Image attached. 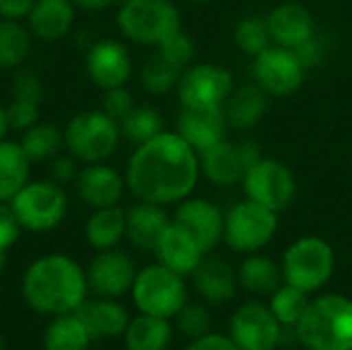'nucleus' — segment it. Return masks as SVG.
Here are the masks:
<instances>
[{
  "label": "nucleus",
  "mask_w": 352,
  "mask_h": 350,
  "mask_svg": "<svg viewBox=\"0 0 352 350\" xmlns=\"http://www.w3.org/2000/svg\"><path fill=\"white\" fill-rule=\"evenodd\" d=\"M173 320H175L177 332L182 336H186L188 340H198V338H202V336L212 332V314H210V309L204 303L188 301L177 311V316Z\"/></svg>",
  "instance_id": "38"
},
{
  "label": "nucleus",
  "mask_w": 352,
  "mask_h": 350,
  "mask_svg": "<svg viewBox=\"0 0 352 350\" xmlns=\"http://www.w3.org/2000/svg\"><path fill=\"white\" fill-rule=\"evenodd\" d=\"M190 2H208V0H190Z\"/></svg>",
  "instance_id": "51"
},
{
  "label": "nucleus",
  "mask_w": 352,
  "mask_h": 350,
  "mask_svg": "<svg viewBox=\"0 0 352 350\" xmlns=\"http://www.w3.org/2000/svg\"><path fill=\"white\" fill-rule=\"evenodd\" d=\"M134 107V99L132 95L124 89V87H118V89H109L105 91V97H103V111L113 118L118 124L128 116V111Z\"/></svg>",
  "instance_id": "43"
},
{
  "label": "nucleus",
  "mask_w": 352,
  "mask_h": 350,
  "mask_svg": "<svg viewBox=\"0 0 352 350\" xmlns=\"http://www.w3.org/2000/svg\"><path fill=\"white\" fill-rule=\"evenodd\" d=\"M64 142V134L54 124H35L23 132L21 146L29 161H47L54 159Z\"/></svg>",
  "instance_id": "35"
},
{
  "label": "nucleus",
  "mask_w": 352,
  "mask_h": 350,
  "mask_svg": "<svg viewBox=\"0 0 352 350\" xmlns=\"http://www.w3.org/2000/svg\"><path fill=\"white\" fill-rule=\"evenodd\" d=\"M76 314L82 320L93 340L122 338L130 324L128 309L118 299H107V297L85 299L82 305L76 309Z\"/></svg>",
  "instance_id": "22"
},
{
  "label": "nucleus",
  "mask_w": 352,
  "mask_h": 350,
  "mask_svg": "<svg viewBox=\"0 0 352 350\" xmlns=\"http://www.w3.org/2000/svg\"><path fill=\"white\" fill-rule=\"evenodd\" d=\"M6 116H8V124L14 130H27L31 126L37 124L39 120V105L31 103V101H21V99H12L6 107Z\"/></svg>",
  "instance_id": "42"
},
{
  "label": "nucleus",
  "mask_w": 352,
  "mask_h": 350,
  "mask_svg": "<svg viewBox=\"0 0 352 350\" xmlns=\"http://www.w3.org/2000/svg\"><path fill=\"white\" fill-rule=\"evenodd\" d=\"M200 171L206 179L217 186H235L243 182L248 171L262 159V149L258 142L243 140H221L208 151L200 153Z\"/></svg>",
  "instance_id": "11"
},
{
  "label": "nucleus",
  "mask_w": 352,
  "mask_h": 350,
  "mask_svg": "<svg viewBox=\"0 0 352 350\" xmlns=\"http://www.w3.org/2000/svg\"><path fill=\"white\" fill-rule=\"evenodd\" d=\"M200 177L198 153L177 134L161 132L138 144L126 167V188L140 202L177 204L186 200Z\"/></svg>",
  "instance_id": "1"
},
{
  "label": "nucleus",
  "mask_w": 352,
  "mask_h": 350,
  "mask_svg": "<svg viewBox=\"0 0 352 350\" xmlns=\"http://www.w3.org/2000/svg\"><path fill=\"white\" fill-rule=\"evenodd\" d=\"M280 268L287 285L311 295L330 283L336 270V254L326 239L318 235H305L287 248Z\"/></svg>",
  "instance_id": "5"
},
{
  "label": "nucleus",
  "mask_w": 352,
  "mask_h": 350,
  "mask_svg": "<svg viewBox=\"0 0 352 350\" xmlns=\"http://www.w3.org/2000/svg\"><path fill=\"white\" fill-rule=\"evenodd\" d=\"M118 27L130 41L159 47L182 31V14L171 0H126L118 10Z\"/></svg>",
  "instance_id": "4"
},
{
  "label": "nucleus",
  "mask_w": 352,
  "mask_h": 350,
  "mask_svg": "<svg viewBox=\"0 0 352 350\" xmlns=\"http://www.w3.org/2000/svg\"><path fill=\"white\" fill-rule=\"evenodd\" d=\"M10 130V124H8V116H6V107L0 105V140L6 138V132Z\"/></svg>",
  "instance_id": "49"
},
{
  "label": "nucleus",
  "mask_w": 352,
  "mask_h": 350,
  "mask_svg": "<svg viewBox=\"0 0 352 350\" xmlns=\"http://www.w3.org/2000/svg\"><path fill=\"white\" fill-rule=\"evenodd\" d=\"M122 2H126V0H122Z\"/></svg>",
  "instance_id": "52"
},
{
  "label": "nucleus",
  "mask_w": 352,
  "mask_h": 350,
  "mask_svg": "<svg viewBox=\"0 0 352 350\" xmlns=\"http://www.w3.org/2000/svg\"><path fill=\"white\" fill-rule=\"evenodd\" d=\"M198 295L210 305H223L237 293V270L217 256H204L192 274Z\"/></svg>",
  "instance_id": "23"
},
{
  "label": "nucleus",
  "mask_w": 352,
  "mask_h": 350,
  "mask_svg": "<svg viewBox=\"0 0 352 350\" xmlns=\"http://www.w3.org/2000/svg\"><path fill=\"white\" fill-rule=\"evenodd\" d=\"M254 76L268 95L285 97L303 85L305 66L295 50L270 45L254 58Z\"/></svg>",
  "instance_id": "14"
},
{
  "label": "nucleus",
  "mask_w": 352,
  "mask_h": 350,
  "mask_svg": "<svg viewBox=\"0 0 352 350\" xmlns=\"http://www.w3.org/2000/svg\"><path fill=\"white\" fill-rule=\"evenodd\" d=\"M31 52V31L14 19H0V68L21 66Z\"/></svg>",
  "instance_id": "32"
},
{
  "label": "nucleus",
  "mask_w": 352,
  "mask_h": 350,
  "mask_svg": "<svg viewBox=\"0 0 352 350\" xmlns=\"http://www.w3.org/2000/svg\"><path fill=\"white\" fill-rule=\"evenodd\" d=\"M227 118L223 107L192 109L184 107L177 118V134L200 155L227 136Z\"/></svg>",
  "instance_id": "20"
},
{
  "label": "nucleus",
  "mask_w": 352,
  "mask_h": 350,
  "mask_svg": "<svg viewBox=\"0 0 352 350\" xmlns=\"http://www.w3.org/2000/svg\"><path fill=\"white\" fill-rule=\"evenodd\" d=\"M171 320L138 314L130 318V324L122 336L126 350H165L171 342Z\"/></svg>",
  "instance_id": "27"
},
{
  "label": "nucleus",
  "mask_w": 352,
  "mask_h": 350,
  "mask_svg": "<svg viewBox=\"0 0 352 350\" xmlns=\"http://www.w3.org/2000/svg\"><path fill=\"white\" fill-rule=\"evenodd\" d=\"M85 237L97 252L113 250L126 237V210L120 206L95 208L85 225Z\"/></svg>",
  "instance_id": "29"
},
{
  "label": "nucleus",
  "mask_w": 352,
  "mask_h": 350,
  "mask_svg": "<svg viewBox=\"0 0 352 350\" xmlns=\"http://www.w3.org/2000/svg\"><path fill=\"white\" fill-rule=\"evenodd\" d=\"M21 293L25 303L41 316L72 314L87 299V272L70 256L47 254L29 264L21 281Z\"/></svg>",
  "instance_id": "2"
},
{
  "label": "nucleus",
  "mask_w": 352,
  "mask_h": 350,
  "mask_svg": "<svg viewBox=\"0 0 352 350\" xmlns=\"http://www.w3.org/2000/svg\"><path fill=\"white\" fill-rule=\"evenodd\" d=\"M93 342L76 311L54 316L43 330V350H87Z\"/></svg>",
  "instance_id": "31"
},
{
  "label": "nucleus",
  "mask_w": 352,
  "mask_h": 350,
  "mask_svg": "<svg viewBox=\"0 0 352 350\" xmlns=\"http://www.w3.org/2000/svg\"><path fill=\"white\" fill-rule=\"evenodd\" d=\"M0 350H6V340H4L2 334H0Z\"/></svg>",
  "instance_id": "50"
},
{
  "label": "nucleus",
  "mask_w": 352,
  "mask_h": 350,
  "mask_svg": "<svg viewBox=\"0 0 352 350\" xmlns=\"http://www.w3.org/2000/svg\"><path fill=\"white\" fill-rule=\"evenodd\" d=\"M120 132L126 140L138 146L163 132V118L157 109L148 105H134L120 122Z\"/></svg>",
  "instance_id": "33"
},
{
  "label": "nucleus",
  "mask_w": 352,
  "mask_h": 350,
  "mask_svg": "<svg viewBox=\"0 0 352 350\" xmlns=\"http://www.w3.org/2000/svg\"><path fill=\"white\" fill-rule=\"evenodd\" d=\"M268 93L258 83H245L241 87H235L227 103L223 105L227 124L241 132L256 128L268 113Z\"/></svg>",
  "instance_id": "24"
},
{
  "label": "nucleus",
  "mask_w": 352,
  "mask_h": 350,
  "mask_svg": "<svg viewBox=\"0 0 352 350\" xmlns=\"http://www.w3.org/2000/svg\"><path fill=\"white\" fill-rule=\"evenodd\" d=\"M235 89V80L231 70L221 64L204 62L190 64L175 87L177 97L184 107L192 109H214L223 107L229 95Z\"/></svg>",
  "instance_id": "10"
},
{
  "label": "nucleus",
  "mask_w": 352,
  "mask_h": 350,
  "mask_svg": "<svg viewBox=\"0 0 352 350\" xmlns=\"http://www.w3.org/2000/svg\"><path fill=\"white\" fill-rule=\"evenodd\" d=\"M157 52L161 56H165L177 68L186 70L192 64L194 56H196V45H194V39L190 35H186L184 31H179L173 37H169L167 41H163Z\"/></svg>",
  "instance_id": "39"
},
{
  "label": "nucleus",
  "mask_w": 352,
  "mask_h": 350,
  "mask_svg": "<svg viewBox=\"0 0 352 350\" xmlns=\"http://www.w3.org/2000/svg\"><path fill=\"white\" fill-rule=\"evenodd\" d=\"M10 93H12V99L31 101V103H37L39 105V101L43 97V85H41V80H39L37 74H33L29 70H21L12 78Z\"/></svg>",
  "instance_id": "41"
},
{
  "label": "nucleus",
  "mask_w": 352,
  "mask_h": 350,
  "mask_svg": "<svg viewBox=\"0 0 352 350\" xmlns=\"http://www.w3.org/2000/svg\"><path fill=\"white\" fill-rule=\"evenodd\" d=\"M21 229L45 233L56 229L68 210V196L56 182H27L8 202Z\"/></svg>",
  "instance_id": "7"
},
{
  "label": "nucleus",
  "mask_w": 352,
  "mask_h": 350,
  "mask_svg": "<svg viewBox=\"0 0 352 350\" xmlns=\"http://www.w3.org/2000/svg\"><path fill=\"white\" fill-rule=\"evenodd\" d=\"M182 68H177L175 64H171L165 56H161L159 52L153 54L140 70V80L142 87L153 93V95H165L169 91H173L179 83L182 76Z\"/></svg>",
  "instance_id": "36"
},
{
  "label": "nucleus",
  "mask_w": 352,
  "mask_h": 350,
  "mask_svg": "<svg viewBox=\"0 0 352 350\" xmlns=\"http://www.w3.org/2000/svg\"><path fill=\"white\" fill-rule=\"evenodd\" d=\"M243 190L248 200L280 212L293 204L297 184L293 171L285 163L262 157L243 177Z\"/></svg>",
  "instance_id": "12"
},
{
  "label": "nucleus",
  "mask_w": 352,
  "mask_h": 350,
  "mask_svg": "<svg viewBox=\"0 0 352 350\" xmlns=\"http://www.w3.org/2000/svg\"><path fill=\"white\" fill-rule=\"evenodd\" d=\"M52 175H54L56 184H66V182H72L78 173H76V165H74L72 159L60 157L52 165Z\"/></svg>",
  "instance_id": "47"
},
{
  "label": "nucleus",
  "mask_w": 352,
  "mask_h": 350,
  "mask_svg": "<svg viewBox=\"0 0 352 350\" xmlns=\"http://www.w3.org/2000/svg\"><path fill=\"white\" fill-rule=\"evenodd\" d=\"M74 23L72 0H35L27 14L29 31L43 41L62 39Z\"/></svg>",
  "instance_id": "26"
},
{
  "label": "nucleus",
  "mask_w": 352,
  "mask_h": 350,
  "mask_svg": "<svg viewBox=\"0 0 352 350\" xmlns=\"http://www.w3.org/2000/svg\"><path fill=\"white\" fill-rule=\"evenodd\" d=\"M130 295L138 314L165 320H173L188 303V287L184 276L159 262L136 272Z\"/></svg>",
  "instance_id": "6"
},
{
  "label": "nucleus",
  "mask_w": 352,
  "mask_h": 350,
  "mask_svg": "<svg viewBox=\"0 0 352 350\" xmlns=\"http://www.w3.org/2000/svg\"><path fill=\"white\" fill-rule=\"evenodd\" d=\"M309 293L283 283L272 295H270V311L274 314V318L280 322L283 328H295L299 324V320L303 318L307 305H309Z\"/></svg>",
  "instance_id": "34"
},
{
  "label": "nucleus",
  "mask_w": 352,
  "mask_h": 350,
  "mask_svg": "<svg viewBox=\"0 0 352 350\" xmlns=\"http://www.w3.org/2000/svg\"><path fill=\"white\" fill-rule=\"evenodd\" d=\"M278 212L254 202H237L225 215L223 241L237 254H256L266 248L278 229Z\"/></svg>",
  "instance_id": "9"
},
{
  "label": "nucleus",
  "mask_w": 352,
  "mask_h": 350,
  "mask_svg": "<svg viewBox=\"0 0 352 350\" xmlns=\"http://www.w3.org/2000/svg\"><path fill=\"white\" fill-rule=\"evenodd\" d=\"M235 43L245 56H260L266 47L272 45V35L268 29L266 17H245L237 23L235 27Z\"/></svg>",
  "instance_id": "37"
},
{
  "label": "nucleus",
  "mask_w": 352,
  "mask_h": 350,
  "mask_svg": "<svg viewBox=\"0 0 352 350\" xmlns=\"http://www.w3.org/2000/svg\"><path fill=\"white\" fill-rule=\"evenodd\" d=\"M186 350H239V347L231 340L229 334H217L210 332L198 340H190Z\"/></svg>",
  "instance_id": "45"
},
{
  "label": "nucleus",
  "mask_w": 352,
  "mask_h": 350,
  "mask_svg": "<svg viewBox=\"0 0 352 350\" xmlns=\"http://www.w3.org/2000/svg\"><path fill=\"white\" fill-rule=\"evenodd\" d=\"M31 161L21 142L0 140V202L8 204L29 182Z\"/></svg>",
  "instance_id": "30"
},
{
  "label": "nucleus",
  "mask_w": 352,
  "mask_h": 350,
  "mask_svg": "<svg viewBox=\"0 0 352 350\" xmlns=\"http://www.w3.org/2000/svg\"><path fill=\"white\" fill-rule=\"evenodd\" d=\"M295 334L307 350H352V299L336 293L311 299Z\"/></svg>",
  "instance_id": "3"
},
{
  "label": "nucleus",
  "mask_w": 352,
  "mask_h": 350,
  "mask_svg": "<svg viewBox=\"0 0 352 350\" xmlns=\"http://www.w3.org/2000/svg\"><path fill=\"white\" fill-rule=\"evenodd\" d=\"M171 223L161 204L140 202L126 210V237L142 252H155L159 237Z\"/></svg>",
  "instance_id": "25"
},
{
  "label": "nucleus",
  "mask_w": 352,
  "mask_h": 350,
  "mask_svg": "<svg viewBox=\"0 0 352 350\" xmlns=\"http://www.w3.org/2000/svg\"><path fill=\"white\" fill-rule=\"evenodd\" d=\"M126 190V179L109 165L89 163L76 175V192L93 208L118 206Z\"/></svg>",
  "instance_id": "21"
},
{
  "label": "nucleus",
  "mask_w": 352,
  "mask_h": 350,
  "mask_svg": "<svg viewBox=\"0 0 352 350\" xmlns=\"http://www.w3.org/2000/svg\"><path fill=\"white\" fill-rule=\"evenodd\" d=\"M74 6H80L85 10H103V8H109L122 0H72Z\"/></svg>",
  "instance_id": "48"
},
{
  "label": "nucleus",
  "mask_w": 352,
  "mask_h": 350,
  "mask_svg": "<svg viewBox=\"0 0 352 350\" xmlns=\"http://www.w3.org/2000/svg\"><path fill=\"white\" fill-rule=\"evenodd\" d=\"M35 0H0V17L2 19H27Z\"/></svg>",
  "instance_id": "46"
},
{
  "label": "nucleus",
  "mask_w": 352,
  "mask_h": 350,
  "mask_svg": "<svg viewBox=\"0 0 352 350\" xmlns=\"http://www.w3.org/2000/svg\"><path fill=\"white\" fill-rule=\"evenodd\" d=\"M229 336L239 350H276L283 338V326L268 305L248 301L233 311Z\"/></svg>",
  "instance_id": "13"
},
{
  "label": "nucleus",
  "mask_w": 352,
  "mask_h": 350,
  "mask_svg": "<svg viewBox=\"0 0 352 350\" xmlns=\"http://www.w3.org/2000/svg\"><path fill=\"white\" fill-rule=\"evenodd\" d=\"M272 41L276 45L297 50L318 31L314 14L299 2H280L266 17Z\"/></svg>",
  "instance_id": "19"
},
{
  "label": "nucleus",
  "mask_w": 352,
  "mask_h": 350,
  "mask_svg": "<svg viewBox=\"0 0 352 350\" xmlns=\"http://www.w3.org/2000/svg\"><path fill=\"white\" fill-rule=\"evenodd\" d=\"M21 235V225L8 204L0 202V270L8 262V250L16 243Z\"/></svg>",
  "instance_id": "40"
},
{
  "label": "nucleus",
  "mask_w": 352,
  "mask_h": 350,
  "mask_svg": "<svg viewBox=\"0 0 352 350\" xmlns=\"http://www.w3.org/2000/svg\"><path fill=\"white\" fill-rule=\"evenodd\" d=\"M89 78L103 91L124 87L132 74V58L124 43L116 39H101L91 45L87 54Z\"/></svg>",
  "instance_id": "16"
},
{
  "label": "nucleus",
  "mask_w": 352,
  "mask_h": 350,
  "mask_svg": "<svg viewBox=\"0 0 352 350\" xmlns=\"http://www.w3.org/2000/svg\"><path fill=\"white\" fill-rule=\"evenodd\" d=\"M159 260V264L167 266L169 270L186 276H192L206 252L198 243V239L186 231L182 225H177L173 219L163 231V235L157 241V248L153 252Z\"/></svg>",
  "instance_id": "18"
},
{
  "label": "nucleus",
  "mask_w": 352,
  "mask_h": 350,
  "mask_svg": "<svg viewBox=\"0 0 352 350\" xmlns=\"http://www.w3.org/2000/svg\"><path fill=\"white\" fill-rule=\"evenodd\" d=\"M165 350H167V349H165Z\"/></svg>",
  "instance_id": "53"
},
{
  "label": "nucleus",
  "mask_w": 352,
  "mask_h": 350,
  "mask_svg": "<svg viewBox=\"0 0 352 350\" xmlns=\"http://www.w3.org/2000/svg\"><path fill=\"white\" fill-rule=\"evenodd\" d=\"M237 281L241 289L260 297H270L285 283L283 268L268 256L260 254H248L237 270Z\"/></svg>",
  "instance_id": "28"
},
{
  "label": "nucleus",
  "mask_w": 352,
  "mask_h": 350,
  "mask_svg": "<svg viewBox=\"0 0 352 350\" xmlns=\"http://www.w3.org/2000/svg\"><path fill=\"white\" fill-rule=\"evenodd\" d=\"M173 221L182 225L186 231H190L206 254L212 252L223 241L225 215L210 200H204V198L182 200L173 215Z\"/></svg>",
  "instance_id": "17"
},
{
  "label": "nucleus",
  "mask_w": 352,
  "mask_h": 350,
  "mask_svg": "<svg viewBox=\"0 0 352 350\" xmlns=\"http://www.w3.org/2000/svg\"><path fill=\"white\" fill-rule=\"evenodd\" d=\"M120 124L101 111H82L74 116L64 130V144L74 159L103 163L111 157L120 142Z\"/></svg>",
  "instance_id": "8"
},
{
  "label": "nucleus",
  "mask_w": 352,
  "mask_h": 350,
  "mask_svg": "<svg viewBox=\"0 0 352 350\" xmlns=\"http://www.w3.org/2000/svg\"><path fill=\"white\" fill-rule=\"evenodd\" d=\"M328 41H326V37L320 33V31H316V35L311 37V39H307L301 47H297L295 52H297V56L301 58V62H303V66L305 68H314V66H318V64H322L324 62V58L328 56Z\"/></svg>",
  "instance_id": "44"
},
{
  "label": "nucleus",
  "mask_w": 352,
  "mask_h": 350,
  "mask_svg": "<svg viewBox=\"0 0 352 350\" xmlns=\"http://www.w3.org/2000/svg\"><path fill=\"white\" fill-rule=\"evenodd\" d=\"M85 272H87L89 291L95 297L118 299L130 293L138 270L134 260L126 252L113 248V250L97 252V256L91 260Z\"/></svg>",
  "instance_id": "15"
}]
</instances>
